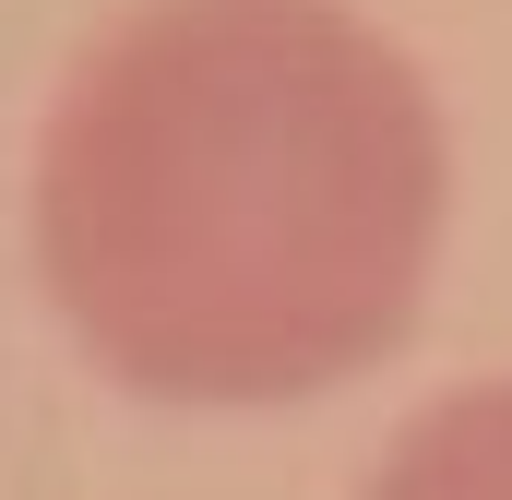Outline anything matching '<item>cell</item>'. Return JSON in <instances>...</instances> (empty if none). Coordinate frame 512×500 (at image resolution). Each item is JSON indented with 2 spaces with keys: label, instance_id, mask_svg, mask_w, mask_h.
<instances>
[{
  "label": "cell",
  "instance_id": "obj_1",
  "mask_svg": "<svg viewBox=\"0 0 512 500\" xmlns=\"http://www.w3.org/2000/svg\"><path fill=\"white\" fill-rule=\"evenodd\" d=\"M441 239V84L358 0H120L36 108L24 262L131 405L274 417L370 381Z\"/></svg>",
  "mask_w": 512,
  "mask_h": 500
},
{
  "label": "cell",
  "instance_id": "obj_2",
  "mask_svg": "<svg viewBox=\"0 0 512 500\" xmlns=\"http://www.w3.org/2000/svg\"><path fill=\"white\" fill-rule=\"evenodd\" d=\"M358 500H512V370L453 381L417 417H393Z\"/></svg>",
  "mask_w": 512,
  "mask_h": 500
}]
</instances>
